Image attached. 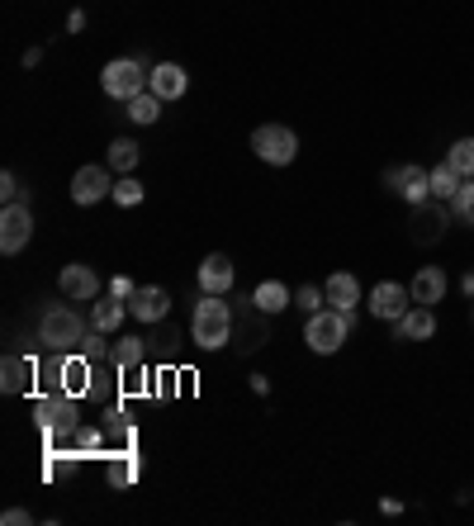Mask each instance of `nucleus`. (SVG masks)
<instances>
[{
  "label": "nucleus",
  "mask_w": 474,
  "mask_h": 526,
  "mask_svg": "<svg viewBox=\"0 0 474 526\" xmlns=\"http://www.w3.org/2000/svg\"><path fill=\"white\" fill-rule=\"evenodd\" d=\"M233 327H237V309L228 304V294H204L195 313H190V337L204 351H219V346L233 342Z\"/></svg>",
  "instance_id": "nucleus-1"
},
{
  "label": "nucleus",
  "mask_w": 474,
  "mask_h": 526,
  "mask_svg": "<svg viewBox=\"0 0 474 526\" xmlns=\"http://www.w3.org/2000/svg\"><path fill=\"white\" fill-rule=\"evenodd\" d=\"M38 342L48 346V351H76V346L86 342L81 313L67 309V304H43V313H38Z\"/></svg>",
  "instance_id": "nucleus-2"
},
{
  "label": "nucleus",
  "mask_w": 474,
  "mask_h": 526,
  "mask_svg": "<svg viewBox=\"0 0 474 526\" xmlns=\"http://www.w3.org/2000/svg\"><path fill=\"white\" fill-rule=\"evenodd\" d=\"M34 418L38 427L48 432V446H67L76 436V394H67V389H53V394H43V399L34 403Z\"/></svg>",
  "instance_id": "nucleus-3"
},
{
  "label": "nucleus",
  "mask_w": 474,
  "mask_h": 526,
  "mask_svg": "<svg viewBox=\"0 0 474 526\" xmlns=\"http://www.w3.org/2000/svg\"><path fill=\"white\" fill-rule=\"evenodd\" d=\"M351 313H342V309H318V313H309V323H304V342H309V351H318V356H332V351H342L347 346V337H351Z\"/></svg>",
  "instance_id": "nucleus-4"
},
{
  "label": "nucleus",
  "mask_w": 474,
  "mask_h": 526,
  "mask_svg": "<svg viewBox=\"0 0 474 526\" xmlns=\"http://www.w3.org/2000/svg\"><path fill=\"white\" fill-rule=\"evenodd\" d=\"M147 76H152V67H143L138 57H114L100 72V86L110 100H133L138 91H147Z\"/></svg>",
  "instance_id": "nucleus-5"
},
{
  "label": "nucleus",
  "mask_w": 474,
  "mask_h": 526,
  "mask_svg": "<svg viewBox=\"0 0 474 526\" xmlns=\"http://www.w3.org/2000/svg\"><path fill=\"white\" fill-rule=\"evenodd\" d=\"M252 152L266 166H290L299 157V133L290 124H261L252 133Z\"/></svg>",
  "instance_id": "nucleus-6"
},
{
  "label": "nucleus",
  "mask_w": 474,
  "mask_h": 526,
  "mask_svg": "<svg viewBox=\"0 0 474 526\" xmlns=\"http://www.w3.org/2000/svg\"><path fill=\"white\" fill-rule=\"evenodd\" d=\"M446 223H451V204L427 200V204L413 209V228H408V237H413L418 247H437L441 237H446Z\"/></svg>",
  "instance_id": "nucleus-7"
},
{
  "label": "nucleus",
  "mask_w": 474,
  "mask_h": 526,
  "mask_svg": "<svg viewBox=\"0 0 474 526\" xmlns=\"http://www.w3.org/2000/svg\"><path fill=\"white\" fill-rule=\"evenodd\" d=\"M29 237H34V214H29V204H5V214H0V252L5 256L24 252Z\"/></svg>",
  "instance_id": "nucleus-8"
},
{
  "label": "nucleus",
  "mask_w": 474,
  "mask_h": 526,
  "mask_svg": "<svg viewBox=\"0 0 474 526\" xmlns=\"http://www.w3.org/2000/svg\"><path fill=\"white\" fill-rule=\"evenodd\" d=\"M408 309H413V294H408V285H399V280H380V285L370 290V318L399 323Z\"/></svg>",
  "instance_id": "nucleus-9"
},
{
  "label": "nucleus",
  "mask_w": 474,
  "mask_h": 526,
  "mask_svg": "<svg viewBox=\"0 0 474 526\" xmlns=\"http://www.w3.org/2000/svg\"><path fill=\"white\" fill-rule=\"evenodd\" d=\"M105 195H114V171L110 166H81L72 176V200L86 209V204H100Z\"/></svg>",
  "instance_id": "nucleus-10"
},
{
  "label": "nucleus",
  "mask_w": 474,
  "mask_h": 526,
  "mask_svg": "<svg viewBox=\"0 0 474 526\" xmlns=\"http://www.w3.org/2000/svg\"><path fill=\"white\" fill-rule=\"evenodd\" d=\"M384 181H389V190H394L399 200L413 204V209L432 200V181H427V171H422V166H413V162H408V166H394Z\"/></svg>",
  "instance_id": "nucleus-11"
},
{
  "label": "nucleus",
  "mask_w": 474,
  "mask_h": 526,
  "mask_svg": "<svg viewBox=\"0 0 474 526\" xmlns=\"http://www.w3.org/2000/svg\"><path fill=\"white\" fill-rule=\"evenodd\" d=\"M128 313L138 318V323H162L166 313H171V294L162 285H138L133 299H128Z\"/></svg>",
  "instance_id": "nucleus-12"
},
{
  "label": "nucleus",
  "mask_w": 474,
  "mask_h": 526,
  "mask_svg": "<svg viewBox=\"0 0 474 526\" xmlns=\"http://www.w3.org/2000/svg\"><path fill=\"white\" fill-rule=\"evenodd\" d=\"M432 337H437V313L427 309V304H413L394 323V342H432Z\"/></svg>",
  "instance_id": "nucleus-13"
},
{
  "label": "nucleus",
  "mask_w": 474,
  "mask_h": 526,
  "mask_svg": "<svg viewBox=\"0 0 474 526\" xmlns=\"http://www.w3.org/2000/svg\"><path fill=\"white\" fill-rule=\"evenodd\" d=\"M57 285H62L67 299H100V275H95V266H81V261L62 266Z\"/></svg>",
  "instance_id": "nucleus-14"
},
{
  "label": "nucleus",
  "mask_w": 474,
  "mask_h": 526,
  "mask_svg": "<svg viewBox=\"0 0 474 526\" xmlns=\"http://www.w3.org/2000/svg\"><path fill=\"white\" fill-rule=\"evenodd\" d=\"M195 280H200L204 294H228V290H233V280H237V271H233V261H228V256L214 252V256H204V261H200V275H195Z\"/></svg>",
  "instance_id": "nucleus-15"
},
{
  "label": "nucleus",
  "mask_w": 474,
  "mask_h": 526,
  "mask_svg": "<svg viewBox=\"0 0 474 526\" xmlns=\"http://www.w3.org/2000/svg\"><path fill=\"white\" fill-rule=\"evenodd\" d=\"M408 294H413V304L437 309L441 299H446V271H441V266H422V271L408 280Z\"/></svg>",
  "instance_id": "nucleus-16"
},
{
  "label": "nucleus",
  "mask_w": 474,
  "mask_h": 526,
  "mask_svg": "<svg viewBox=\"0 0 474 526\" xmlns=\"http://www.w3.org/2000/svg\"><path fill=\"white\" fill-rule=\"evenodd\" d=\"M185 86H190V76H185V67H176V62H157L152 76H147V91L162 95V100H181Z\"/></svg>",
  "instance_id": "nucleus-17"
},
{
  "label": "nucleus",
  "mask_w": 474,
  "mask_h": 526,
  "mask_svg": "<svg viewBox=\"0 0 474 526\" xmlns=\"http://www.w3.org/2000/svg\"><path fill=\"white\" fill-rule=\"evenodd\" d=\"M38 375V361H29V356H5V365H0V389L15 399V394H24L29 384H34Z\"/></svg>",
  "instance_id": "nucleus-18"
},
{
  "label": "nucleus",
  "mask_w": 474,
  "mask_h": 526,
  "mask_svg": "<svg viewBox=\"0 0 474 526\" xmlns=\"http://www.w3.org/2000/svg\"><path fill=\"white\" fill-rule=\"evenodd\" d=\"M323 290H328V304H332V309H342V313H351L356 304H361V280H356L351 271H337L328 285H323Z\"/></svg>",
  "instance_id": "nucleus-19"
},
{
  "label": "nucleus",
  "mask_w": 474,
  "mask_h": 526,
  "mask_svg": "<svg viewBox=\"0 0 474 526\" xmlns=\"http://www.w3.org/2000/svg\"><path fill=\"white\" fill-rule=\"evenodd\" d=\"M252 304H256V313H266V318H275L280 309H290L294 299H290V290L280 285V280H261L252 290Z\"/></svg>",
  "instance_id": "nucleus-20"
},
{
  "label": "nucleus",
  "mask_w": 474,
  "mask_h": 526,
  "mask_svg": "<svg viewBox=\"0 0 474 526\" xmlns=\"http://www.w3.org/2000/svg\"><path fill=\"white\" fill-rule=\"evenodd\" d=\"M57 389H67V394L81 399V394L91 389V356H72V351H67V361H62V384H57Z\"/></svg>",
  "instance_id": "nucleus-21"
},
{
  "label": "nucleus",
  "mask_w": 474,
  "mask_h": 526,
  "mask_svg": "<svg viewBox=\"0 0 474 526\" xmlns=\"http://www.w3.org/2000/svg\"><path fill=\"white\" fill-rule=\"evenodd\" d=\"M427 181H432V200L451 204V200H456V190L465 185V176H460L451 162H441V166H432V171H427Z\"/></svg>",
  "instance_id": "nucleus-22"
},
{
  "label": "nucleus",
  "mask_w": 474,
  "mask_h": 526,
  "mask_svg": "<svg viewBox=\"0 0 474 526\" xmlns=\"http://www.w3.org/2000/svg\"><path fill=\"white\" fill-rule=\"evenodd\" d=\"M124 318H128V299H114V294H105V299L91 309V327H95V332H114Z\"/></svg>",
  "instance_id": "nucleus-23"
},
{
  "label": "nucleus",
  "mask_w": 474,
  "mask_h": 526,
  "mask_svg": "<svg viewBox=\"0 0 474 526\" xmlns=\"http://www.w3.org/2000/svg\"><path fill=\"white\" fill-rule=\"evenodd\" d=\"M138 157H143V147L133 143V138H114V143H110V157H105V166H110V171H119V176H133Z\"/></svg>",
  "instance_id": "nucleus-24"
},
{
  "label": "nucleus",
  "mask_w": 474,
  "mask_h": 526,
  "mask_svg": "<svg viewBox=\"0 0 474 526\" xmlns=\"http://www.w3.org/2000/svg\"><path fill=\"white\" fill-rule=\"evenodd\" d=\"M128 105V119L133 124H157L162 119V95H152V91H138L133 100H124Z\"/></svg>",
  "instance_id": "nucleus-25"
},
{
  "label": "nucleus",
  "mask_w": 474,
  "mask_h": 526,
  "mask_svg": "<svg viewBox=\"0 0 474 526\" xmlns=\"http://www.w3.org/2000/svg\"><path fill=\"white\" fill-rule=\"evenodd\" d=\"M110 361H114V370H138L143 365V337H124V342H114L110 346Z\"/></svg>",
  "instance_id": "nucleus-26"
},
{
  "label": "nucleus",
  "mask_w": 474,
  "mask_h": 526,
  "mask_svg": "<svg viewBox=\"0 0 474 526\" xmlns=\"http://www.w3.org/2000/svg\"><path fill=\"white\" fill-rule=\"evenodd\" d=\"M446 162H451L460 176L470 181V176H474V138H456V143L446 147Z\"/></svg>",
  "instance_id": "nucleus-27"
},
{
  "label": "nucleus",
  "mask_w": 474,
  "mask_h": 526,
  "mask_svg": "<svg viewBox=\"0 0 474 526\" xmlns=\"http://www.w3.org/2000/svg\"><path fill=\"white\" fill-rule=\"evenodd\" d=\"M451 218L465 223V228H474V176L456 190V200H451Z\"/></svg>",
  "instance_id": "nucleus-28"
},
{
  "label": "nucleus",
  "mask_w": 474,
  "mask_h": 526,
  "mask_svg": "<svg viewBox=\"0 0 474 526\" xmlns=\"http://www.w3.org/2000/svg\"><path fill=\"white\" fill-rule=\"evenodd\" d=\"M294 309L299 313L328 309V290H318V285H299V290H294Z\"/></svg>",
  "instance_id": "nucleus-29"
},
{
  "label": "nucleus",
  "mask_w": 474,
  "mask_h": 526,
  "mask_svg": "<svg viewBox=\"0 0 474 526\" xmlns=\"http://www.w3.org/2000/svg\"><path fill=\"white\" fill-rule=\"evenodd\" d=\"M138 479V455L124 451V455H114L110 460V484H133Z\"/></svg>",
  "instance_id": "nucleus-30"
},
{
  "label": "nucleus",
  "mask_w": 474,
  "mask_h": 526,
  "mask_svg": "<svg viewBox=\"0 0 474 526\" xmlns=\"http://www.w3.org/2000/svg\"><path fill=\"white\" fill-rule=\"evenodd\" d=\"M114 204H124V209L143 204V185L133 181V176H119V181H114Z\"/></svg>",
  "instance_id": "nucleus-31"
},
{
  "label": "nucleus",
  "mask_w": 474,
  "mask_h": 526,
  "mask_svg": "<svg viewBox=\"0 0 474 526\" xmlns=\"http://www.w3.org/2000/svg\"><path fill=\"white\" fill-rule=\"evenodd\" d=\"M0 195H5V204H29V195H24V185H19L15 171L0 176Z\"/></svg>",
  "instance_id": "nucleus-32"
},
{
  "label": "nucleus",
  "mask_w": 474,
  "mask_h": 526,
  "mask_svg": "<svg viewBox=\"0 0 474 526\" xmlns=\"http://www.w3.org/2000/svg\"><path fill=\"white\" fill-rule=\"evenodd\" d=\"M72 446H76L81 455H95V451H100V432H95V427H76Z\"/></svg>",
  "instance_id": "nucleus-33"
},
{
  "label": "nucleus",
  "mask_w": 474,
  "mask_h": 526,
  "mask_svg": "<svg viewBox=\"0 0 474 526\" xmlns=\"http://www.w3.org/2000/svg\"><path fill=\"white\" fill-rule=\"evenodd\" d=\"M133 290H138V285H133L128 275H119V280H110V294H114V299H133Z\"/></svg>",
  "instance_id": "nucleus-34"
},
{
  "label": "nucleus",
  "mask_w": 474,
  "mask_h": 526,
  "mask_svg": "<svg viewBox=\"0 0 474 526\" xmlns=\"http://www.w3.org/2000/svg\"><path fill=\"white\" fill-rule=\"evenodd\" d=\"M0 522H5V526H24V522H29V512H24V508H10L5 517H0Z\"/></svg>",
  "instance_id": "nucleus-35"
},
{
  "label": "nucleus",
  "mask_w": 474,
  "mask_h": 526,
  "mask_svg": "<svg viewBox=\"0 0 474 526\" xmlns=\"http://www.w3.org/2000/svg\"><path fill=\"white\" fill-rule=\"evenodd\" d=\"M67 29H72V34H76V29H86V15H81V10H72V15H67Z\"/></svg>",
  "instance_id": "nucleus-36"
},
{
  "label": "nucleus",
  "mask_w": 474,
  "mask_h": 526,
  "mask_svg": "<svg viewBox=\"0 0 474 526\" xmlns=\"http://www.w3.org/2000/svg\"><path fill=\"white\" fill-rule=\"evenodd\" d=\"M465 294H470V299H474V271H470V280H465Z\"/></svg>",
  "instance_id": "nucleus-37"
},
{
  "label": "nucleus",
  "mask_w": 474,
  "mask_h": 526,
  "mask_svg": "<svg viewBox=\"0 0 474 526\" xmlns=\"http://www.w3.org/2000/svg\"><path fill=\"white\" fill-rule=\"evenodd\" d=\"M470 318H474V309H470Z\"/></svg>",
  "instance_id": "nucleus-38"
}]
</instances>
